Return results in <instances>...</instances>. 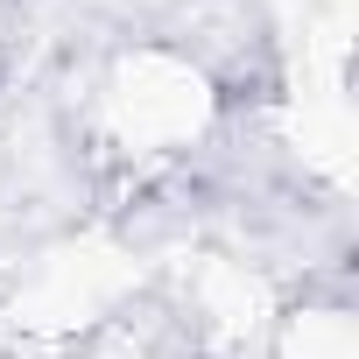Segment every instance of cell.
Masks as SVG:
<instances>
[{
	"label": "cell",
	"instance_id": "cell-1",
	"mask_svg": "<svg viewBox=\"0 0 359 359\" xmlns=\"http://www.w3.org/2000/svg\"><path fill=\"white\" fill-rule=\"evenodd\" d=\"M219 120V92H212V71L169 43H141V50H120L99 78V99H92V141L106 162L148 176V169H169L176 155H191Z\"/></svg>",
	"mask_w": 359,
	"mask_h": 359
}]
</instances>
